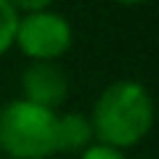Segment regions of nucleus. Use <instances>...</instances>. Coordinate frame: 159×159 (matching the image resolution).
Listing matches in <instances>:
<instances>
[{
    "instance_id": "6",
    "label": "nucleus",
    "mask_w": 159,
    "mask_h": 159,
    "mask_svg": "<svg viewBox=\"0 0 159 159\" xmlns=\"http://www.w3.org/2000/svg\"><path fill=\"white\" fill-rule=\"evenodd\" d=\"M19 16H21V13H19L8 0H0V56H6V53L13 48Z\"/></svg>"
},
{
    "instance_id": "1",
    "label": "nucleus",
    "mask_w": 159,
    "mask_h": 159,
    "mask_svg": "<svg viewBox=\"0 0 159 159\" xmlns=\"http://www.w3.org/2000/svg\"><path fill=\"white\" fill-rule=\"evenodd\" d=\"M90 125L96 143L127 148L138 146L154 127V98L135 80H117L93 103Z\"/></svg>"
},
{
    "instance_id": "4",
    "label": "nucleus",
    "mask_w": 159,
    "mask_h": 159,
    "mask_svg": "<svg viewBox=\"0 0 159 159\" xmlns=\"http://www.w3.org/2000/svg\"><path fill=\"white\" fill-rule=\"evenodd\" d=\"M24 101L56 111L69 93V80L56 61H32L21 74Z\"/></svg>"
},
{
    "instance_id": "2",
    "label": "nucleus",
    "mask_w": 159,
    "mask_h": 159,
    "mask_svg": "<svg viewBox=\"0 0 159 159\" xmlns=\"http://www.w3.org/2000/svg\"><path fill=\"white\" fill-rule=\"evenodd\" d=\"M58 114L24 98L0 109V151L11 159H48L56 151Z\"/></svg>"
},
{
    "instance_id": "8",
    "label": "nucleus",
    "mask_w": 159,
    "mask_h": 159,
    "mask_svg": "<svg viewBox=\"0 0 159 159\" xmlns=\"http://www.w3.org/2000/svg\"><path fill=\"white\" fill-rule=\"evenodd\" d=\"M19 13H32V11H48V8L56 3V0H8Z\"/></svg>"
},
{
    "instance_id": "7",
    "label": "nucleus",
    "mask_w": 159,
    "mask_h": 159,
    "mask_svg": "<svg viewBox=\"0 0 159 159\" xmlns=\"http://www.w3.org/2000/svg\"><path fill=\"white\" fill-rule=\"evenodd\" d=\"M80 159H127V154L103 143H90L85 151H80Z\"/></svg>"
},
{
    "instance_id": "5",
    "label": "nucleus",
    "mask_w": 159,
    "mask_h": 159,
    "mask_svg": "<svg viewBox=\"0 0 159 159\" xmlns=\"http://www.w3.org/2000/svg\"><path fill=\"white\" fill-rule=\"evenodd\" d=\"M96 141L93 135V125L90 117L80 111H69V114H58L56 119V151H85L90 143Z\"/></svg>"
},
{
    "instance_id": "3",
    "label": "nucleus",
    "mask_w": 159,
    "mask_h": 159,
    "mask_svg": "<svg viewBox=\"0 0 159 159\" xmlns=\"http://www.w3.org/2000/svg\"><path fill=\"white\" fill-rule=\"evenodd\" d=\"M13 45L32 61H56L72 48V24L56 11L19 16Z\"/></svg>"
},
{
    "instance_id": "9",
    "label": "nucleus",
    "mask_w": 159,
    "mask_h": 159,
    "mask_svg": "<svg viewBox=\"0 0 159 159\" xmlns=\"http://www.w3.org/2000/svg\"><path fill=\"white\" fill-rule=\"evenodd\" d=\"M117 3H122V6H138V3H146V0H117Z\"/></svg>"
}]
</instances>
